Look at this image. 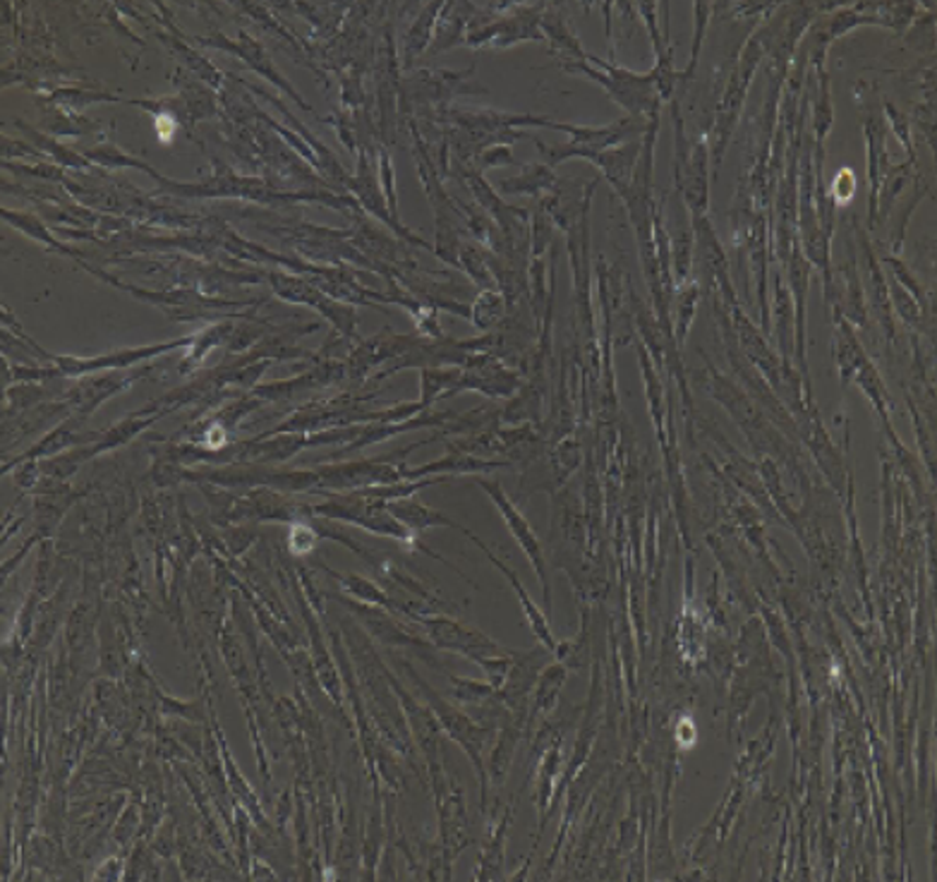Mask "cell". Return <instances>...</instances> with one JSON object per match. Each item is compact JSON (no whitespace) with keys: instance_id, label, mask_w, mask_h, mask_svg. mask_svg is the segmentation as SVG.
Here are the masks:
<instances>
[{"instance_id":"f35d334b","label":"cell","mask_w":937,"mask_h":882,"mask_svg":"<svg viewBox=\"0 0 937 882\" xmlns=\"http://www.w3.org/2000/svg\"><path fill=\"white\" fill-rule=\"evenodd\" d=\"M506 164H514V156H511V146H504V144L490 146L482 154V166H506Z\"/></svg>"},{"instance_id":"603a6c76","label":"cell","mask_w":937,"mask_h":882,"mask_svg":"<svg viewBox=\"0 0 937 882\" xmlns=\"http://www.w3.org/2000/svg\"><path fill=\"white\" fill-rule=\"evenodd\" d=\"M209 713H211V725H214V737H216V743H219V749H221V757H223V773L229 775V787L235 791V797L241 799V803L245 805L247 813L253 815L257 820V823L261 825V830H269V823L265 820V813H261L259 799L255 797V791L249 789L245 777L241 773H237V767H235L233 757L229 753V746H226V739H223V731H221V725H219V719H216L214 707H209Z\"/></svg>"},{"instance_id":"5b68a950","label":"cell","mask_w":937,"mask_h":882,"mask_svg":"<svg viewBox=\"0 0 937 882\" xmlns=\"http://www.w3.org/2000/svg\"><path fill=\"white\" fill-rule=\"evenodd\" d=\"M549 128L571 134L566 144H552L547 146L544 142L535 140L540 152L544 156L547 166H559L569 158H585L590 161L593 156L614 149L619 144H626L631 140H639L647 130V120L633 118V116H621L619 120L609 122V126H573V122H554L549 120Z\"/></svg>"},{"instance_id":"cb8c5ba5","label":"cell","mask_w":937,"mask_h":882,"mask_svg":"<svg viewBox=\"0 0 937 882\" xmlns=\"http://www.w3.org/2000/svg\"><path fill=\"white\" fill-rule=\"evenodd\" d=\"M701 297H703V285H701V281H693V279L674 291V297H671V337H674V343H677V348H681L686 343V339H689V331H691V325L695 319L698 305H701Z\"/></svg>"},{"instance_id":"e575fe53","label":"cell","mask_w":937,"mask_h":882,"mask_svg":"<svg viewBox=\"0 0 937 882\" xmlns=\"http://www.w3.org/2000/svg\"><path fill=\"white\" fill-rule=\"evenodd\" d=\"M460 257H464L466 271L470 273V279L480 285L484 291H492V271H490V262H487L484 255L478 250V247H464L460 250Z\"/></svg>"},{"instance_id":"1f68e13d","label":"cell","mask_w":937,"mask_h":882,"mask_svg":"<svg viewBox=\"0 0 937 882\" xmlns=\"http://www.w3.org/2000/svg\"><path fill=\"white\" fill-rule=\"evenodd\" d=\"M715 12V5L710 3H695L693 5V39H691V56H689V66H686L683 72H679V82L681 90L686 82L693 80V74L698 70V60H701V51H703V42L705 34L710 27V15Z\"/></svg>"},{"instance_id":"30bf717a","label":"cell","mask_w":937,"mask_h":882,"mask_svg":"<svg viewBox=\"0 0 937 882\" xmlns=\"http://www.w3.org/2000/svg\"><path fill=\"white\" fill-rule=\"evenodd\" d=\"M547 657L549 655L542 645L535 650H516L514 652V665H511L508 679L504 683V689L499 691V698L504 701V705L508 707L511 715L523 717L528 722V698L532 695L537 679H540L542 669L547 667Z\"/></svg>"},{"instance_id":"484cf974","label":"cell","mask_w":937,"mask_h":882,"mask_svg":"<svg viewBox=\"0 0 937 882\" xmlns=\"http://www.w3.org/2000/svg\"><path fill=\"white\" fill-rule=\"evenodd\" d=\"M327 574L336 583H339L341 592L345 595V598H351V600L362 602V604L382 607V610H389V612L398 614L394 600L389 598V592L384 590L379 580H372V578H365L360 574H339V571H333V568H327Z\"/></svg>"},{"instance_id":"8fae6325","label":"cell","mask_w":937,"mask_h":882,"mask_svg":"<svg viewBox=\"0 0 937 882\" xmlns=\"http://www.w3.org/2000/svg\"><path fill=\"white\" fill-rule=\"evenodd\" d=\"M195 337H185L173 343H159V345H144V348H130V351H120V353H110V355H102V357H92V360H82V357H66V355H48V360L62 372V375L68 377H80L86 375V372H96V369H106V367H132L137 363H142V360H152L161 353L176 351L180 345H192Z\"/></svg>"},{"instance_id":"4dcf8cb0","label":"cell","mask_w":937,"mask_h":882,"mask_svg":"<svg viewBox=\"0 0 937 882\" xmlns=\"http://www.w3.org/2000/svg\"><path fill=\"white\" fill-rule=\"evenodd\" d=\"M504 315H506V295H502L494 289L482 291L478 301H475L470 307L472 325L480 331H490L492 327H496L499 321L504 319Z\"/></svg>"},{"instance_id":"7a4b0ae2","label":"cell","mask_w":937,"mask_h":882,"mask_svg":"<svg viewBox=\"0 0 937 882\" xmlns=\"http://www.w3.org/2000/svg\"><path fill=\"white\" fill-rule=\"evenodd\" d=\"M768 44H770V27H768V17L762 27H758L751 36H748V42L743 44L741 54L736 56V63L729 72L727 84H724L722 90V98L715 110V122H712L710 128V164H712V173H719L722 161H724V152H727V146L734 137L736 122L741 118V110L746 104V96L751 92L756 72L760 68L762 60L768 58Z\"/></svg>"},{"instance_id":"ab89813d","label":"cell","mask_w":937,"mask_h":882,"mask_svg":"<svg viewBox=\"0 0 937 882\" xmlns=\"http://www.w3.org/2000/svg\"><path fill=\"white\" fill-rule=\"evenodd\" d=\"M92 878L94 880H102V878H106V880H120V878H125V868H122L118 856H110L108 861H104L102 866H98V871Z\"/></svg>"},{"instance_id":"44dd1931","label":"cell","mask_w":937,"mask_h":882,"mask_svg":"<svg viewBox=\"0 0 937 882\" xmlns=\"http://www.w3.org/2000/svg\"><path fill=\"white\" fill-rule=\"evenodd\" d=\"M386 508H389L394 518L401 520L408 530L415 532V536H422V532L430 530V528H454V530L464 532V536L468 532V528L458 526L456 520H452L446 514L434 511V508H430L427 504H422L418 499H398V502L386 504Z\"/></svg>"},{"instance_id":"d6a6232c","label":"cell","mask_w":937,"mask_h":882,"mask_svg":"<svg viewBox=\"0 0 937 882\" xmlns=\"http://www.w3.org/2000/svg\"><path fill=\"white\" fill-rule=\"evenodd\" d=\"M887 291H890V303H892V313H897L902 317L909 327H918L921 317H923V307L914 295H911L906 289H902L892 277L887 279Z\"/></svg>"},{"instance_id":"74e56055","label":"cell","mask_w":937,"mask_h":882,"mask_svg":"<svg viewBox=\"0 0 937 882\" xmlns=\"http://www.w3.org/2000/svg\"><path fill=\"white\" fill-rule=\"evenodd\" d=\"M317 540H319L317 528H312V526H307V524H297V526L291 530V550H293V554H297V556H305V554H309L312 550H315V546H317Z\"/></svg>"},{"instance_id":"8d00e7d4","label":"cell","mask_w":937,"mask_h":882,"mask_svg":"<svg viewBox=\"0 0 937 882\" xmlns=\"http://www.w3.org/2000/svg\"><path fill=\"white\" fill-rule=\"evenodd\" d=\"M854 195H856V176L848 168H842L840 173H836V178L832 180V192H830L832 202L836 207H842L852 200Z\"/></svg>"},{"instance_id":"9c48e42d","label":"cell","mask_w":937,"mask_h":882,"mask_svg":"<svg viewBox=\"0 0 937 882\" xmlns=\"http://www.w3.org/2000/svg\"><path fill=\"white\" fill-rule=\"evenodd\" d=\"M475 482L480 484V487L490 494V499L494 502V506L499 508V514L504 516V524L508 526L511 536L518 542L520 552L530 558V564L537 574V580H540L542 586V595L547 604L552 602V595H549V576H547V552L542 540L537 538V532L532 530V526L528 524V518L518 511V506L511 502V496L506 494V490L499 484L496 480H484V478H475Z\"/></svg>"},{"instance_id":"f546056e","label":"cell","mask_w":937,"mask_h":882,"mask_svg":"<svg viewBox=\"0 0 937 882\" xmlns=\"http://www.w3.org/2000/svg\"><path fill=\"white\" fill-rule=\"evenodd\" d=\"M452 681V691L454 698L464 705V707H475V710H484V707H496L504 705V701L499 698V693L490 686L487 681H475V679H464L452 674L448 677Z\"/></svg>"},{"instance_id":"3957f363","label":"cell","mask_w":937,"mask_h":882,"mask_svg":"<svg viewBox=\"0 0 937 882\" xmlns=\"http://www.w3.org/2000/svg\"><path fill=\"white\" fill-rule=\"evenodd\" d=\"M564 72L585 74L587 80L602 86L614 104H619L626 116L649 120L659 116V94L655 80L649 72H633L623 68L614 60H602L599 56L587 51L585 60H573V63L561 66Z\"/></svg>"},{"instance_id":"4fadbf2b","label":"cell","mask_w":937,"mask_h":882,"mask_svg":"<svg viewBox=\"0 0 937 882\" xmlns=\"http://www.w3.org/2000/svg\"><path fill=\"white\" fill-rule=\"evenodd\" d=\"M466 538L468 540H472L475 544L480 546V550L487 554V558H490V562L502 571V574L506 576V580L511 583V588H514V592H516V598H518V602H520V610H523V614H526V619H528V626H530V631L535 633V638L540 640V645L542 648L549 652V655H557V650H559V640L554 638V631H552V626H549V616L540 610V607L535 604V600L530 598L528 595V590H526V586H523L520 583V578H518V574L514 568H511L506 562H502V558H499L496 554H492L490 552V546H487L478 536H475V532H466Z\"/></svg>"},{"instance_id":"8992f818","label":"cell","mask_w":937,"mask_h":882,"mask_svg":"<svg viewBox=\"0 0 937 882\" xmlns=\"http://www.w3.org/2000/svg\"><path fill=\"white\" fill-rule=\"evenodd\" d=\"M336 602L345 604V612L353 619H358L360 624L367 628L370 636L374 640L384 643L386 648H412L420 660L446 672V667L436 660V648L432 645V640L424 636V631H420L418 626L406 624L401 614L382 610V607L355 602L351 598H345V595H336Z\"/></svg>"},{"instance_id":"2e32d148","label":"cell","mask_w":937,"mask_h":882,"mask_svg":"<svg viewBox=\"0 0 937 882\" xmlns=\"http://www.w3.org/2000/svg\"><path fill=\"white\" fill-rule=\"evenodd\" d=\"M858 245H860V252H864V269L868 277L864 293L870 297V305L876 309V317L880 319L887 337H894L892 303H890V291H887V273L880 267V257L876 255V250H872V243L866 231H858Z\"/></svg>"},{"instance_id":"52a82bcc","label":"cell","mask_w":937,"mask_h":882,"mask_svg":"<svg viewBox=\"0 0 937 882\" xmlns=\"http://www.w3.org/2000/svg\"><path fill=\"white\" fill-rule=\"evenodd\" d=\"M412 624H418L424 636L432 640L436 650L456 652L464 655L468 660L478 662L480 657H492V655H508L511 650L504 648L502 643L487 636L480 628H475L466 621H460L454 614H432V616H415L410 619Z\"/></svg>"},{"instance_id":"d590c367","label":"cell","mask_w":937,"mask_h":882,"mask_svg":"<svg viewBox=\"0 0 937 882\" xmlns=\"http://www.w3.org/2000/svg\"><path fill=\"white\" fill-rule=\"evenodd\" d=\"M882 108H885V120L890 122V128H892L894 137L899 140V144L904 146V152L909 154V158H916L914 144H911V118L904 116V114H899V108L894 104H890V102H885Z\"/></svg>"},{"instance_id":"ba28073f","label":"cell","mask_w":937,"mask_h":882,"mask_svg":"<svg viewBox=\"0 0 937 882\" xmlns=\"http://www.w3.org/2000/svg\"><path fill=\"white\" fill-rule=\"evenodd\" d=\"M691 228H693V245H695L693 255H698V262H701L703 291L715 293L727 307L739 305V297H736L731 271H729V259H727V252H724L719 235L715 226H712L710 216L693 219Z\"/></svg>"},{"instance_id":"ac0fdd59","label":"cell","mask_w":937,"mask_h":882,"mask_svg":"<svg viewBox=\"0 0 937 882\" xmlns=\"http://www.w3.org/2000/svg\"><path fill=\"white\" fill-rule=\"evenodd\" d=\"M514 801L508 803L504 815L490 825V835H487V844L480 854L478 871H475V880H502L504 878V859H506V842H508V827L514 820Z\"/></svg>"},{"instance_id":"ffe728a7","label":"cell","mask_w":937,"mask_h":882,"mask_svg":"<svg viewBox=\"0 0 937 882\" xmlns=\"http://www.w3.org/2000/svg\"><path fill=\"white\" fill-rule=\"evenodd\" d=\"M540 27L547 34L549 44H552V56L561 58L564 63H573V60H585L587 51L581 46L576 32L571 30V22L564 12H561V8H544Z\"/></svg>"},{"instance_id":"5bb4252c","label":"cell","mask_w":937,"mask_h":882,"mask_svg":"<svg viewBox=\"0 0 937 882\" xmlns=\"http://www.w3.org/2000/svg\"><path fill=\"white\" fill-rule=\"evenodd\" d=\"M768 281H772V305H770V317L774 321V339H777L782 363L792 365L794 363V351H796V315H794V301L789 293V285L782 273V267H770Z\"/></svg>"},{"instance_id":"9a60e30c","label":"cell","mask_w":937,"mask_h":882,"mask_svg":"<svg viewBox=\"0 0 937 882\" xmlns=\"http://www.w3.org/2000/svg\"><path fill=\"white\" fill-rule=\"evenodd\" d=\"M641 152H643V137L631 140L626 144H619L614 149H607V152L590 158V164L597 168L599 178H605L621 200H626L631 192Z\"/></svg>"},{"instance_id":"d6986e66","label":"cell","mask_w":937,"mask_h":882,"mask_svg":"<svg viewBox=\"0 0 937 882\" xmlns=\"http://www.w3.org/2000/svg\"><path fill=\"white\" fill-rule=\"evenodd\" d=\"M840 271L844 277V289H842V295H836L834 309H840L842 317L848 321V325L864 329L866 321H868V307H866L864 279H860V273H858L852 245H848V257H846V262L842 264Z\"/></svg>"},{"instance_id":"277c9868","label":"cell","mask_w":937,"mask_h":882,"mask_svg":"<svg viewBox=\"0 0 937 882\" xmlns=\"http://www.w3.org/2000/svg\"><path fill=\"white\" fill-rule=\"evenodd\" d=\"M679 98L681 94L669 102L674 118V178H677L681 202L693 221L710 216V142L707 137H701L695 142L686 137Z\"/></svg>"},{"instance_id":"f1b7e54d","label":"cell","mask_w":937,"mask_h":882,"mask_svg":"<svg viewBox=\"0 0 937 882\" xmlns=\"http://www.w3.org/2000/svg\"><path fill=\"white\" fill-rule=\"evenodd\" d=\"M693 228H677V233L669 235V252H671V279L674 285H683L693 279Z\"/></svg>"},{"instance_id":"e0dca14e","label":"cell","mask_w":937,"mask_h":882,"mask_svg":"<svg viewBox=\"0 0 937 882\" xmlns=\"http://www.w3.org/2000/svg\"><path fill=\"white\" fill-rule=\"evenodd\" d=\"M523 727H526V719L511 713H506L496 727V739L490 749V761H487V775H490V781L496 789L504 787L508 777L511 761H514L516 746L523 737Z\"/></svg>"},{"instance_id":"7c38bea8","label":"cell","mask_w":937,"mask_h":882,"mask_svg":"<svg viewBox=\"0 0 937 882\" xmlns=\"http://www.w3.org/2000/svg\"><path fill=\"white\" fill-rule=\"evenodd\" d=\"M864 137H866V173H868V223L870 228L876 226L878 219V195L882 188L885 173L890 168V158H887V126L885 116L878 110H870L864 118Z\"/></svg>"},{"instance_id":"4316f807","label":"cell","mask_w":937,"mask_h":882,"mask_svg":"<svg viewBox=\"0 0 937 882\" xmlns=\"http://www.w3.org/2000/svg\"><path fill=\"white\" fill-rule=\"evenodd\" d=\"M384 815L379 805V785H374V809L367 815V825L362 830V868L365 878H374V868L379 866V856L384 847Z\"/></svg>"},{"instance_id":"83f0119b","label":"cell","mask_w":937,"mask_h":882,"mask_svg":"<svg viewBox=\"0 0 937 882\" xmlns=\"http://www.w3.org/2000/svg\"><path fill=\"white\" fill-rule=\"evenodd\" d=\"M557 185V173L547 164H528L523 173L502 183V192L506 195H542L552 192Z\"/></svg>"},{"instance_id":"7402d4cb","label":"cell","mask_w":937,"mask_h":882,"mask_svg":"<svg viewBox=\"0 0 937 882\" xmlns=\"http://www.w3.org/2000/svg\"><path fill=\"white\" fill-rule=\"evenodd\" d=\"M834 357H836V367H840V377L844 384L852 381L856 377V372L868 363V355L864 353V348H860L854 327L848 325V321L842 317L840 309H834Z\"/></svg>"},{"instance_id":"6da1fadb","label":"cell","mask_w":937,"mask_h":882,"mask_svg":"<svg viewBox=\"0 0 937 882\" xmlns=\"http://www.w3.org/2000/svg\"><path fill=\"white\" fill-rule=\"evenodd\" d=\"M396 667L401 669V674L412 683V691H415L420 698L430 705V710L434 713L442 731H446V734L452 737L470 757L475 773H478V779H480L482 813H487V805H490V775H487V751H490V743H492V737H494L496 729L478 722V719L470 717L464 707H458L452 701H446L444 695H440V691L430 686L427 679L420 677V672L412 669V665L408 660H396Z\"/></svg>"},{"instance_id":"836d02e7","label":"cell","mask_w":937,"mask_h":882,"mask_svg":"<svg viewBox=\"0 0 937 882\" xmlns=\"http://www.w3.org/2000/svg\"><path fill=\"white\" fill-rule=\"evenodd\" d=\"M514 652L516 650H511L508 655H492V657H480L478 665L482 672H484V677H487V683H490V686L499 693L504 689V683H506V679H508V672H511V665H514Z\"/></svg>"},{"instance_id":"d4e9b609","label":"cell","mask_w":937,"mask_h":882,"mask_svg":"<svg viewBox=\"0 0 937 882\" xmlns=\"http://www.w3.org/2000/svg\"><path fill=\"white\" fill-rule=\"evenodd\" d=\"M566 672L569 667L554 662L542 669L540 679H537V686L532 691V713L528 715V725H532L537 717H547L557 710V703L561 698V689H564L566 683Z\"/></svg>"}]
</instances>
